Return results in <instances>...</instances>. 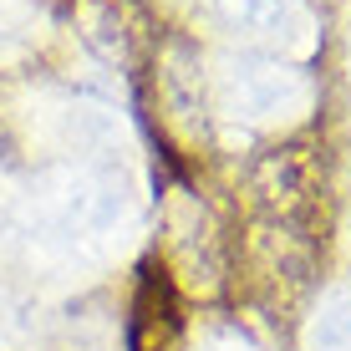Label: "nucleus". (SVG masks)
Wrapping results in <instances>:
<instances>
[{
  "label": "nucleus",
  "mask_w": 351,
  "mask_h": 351,
  "mask_svg": "<svg viewBox=\"0 0 351 351\" xmlns=\"http://www.w3.org/2000/svg\"><path fill=\"white\" fill-rule=\"evenodd\" d=\"M132 351H178V300L158 265L143 270V290L132 306Z\"/></svg>",
  "instance_id": "nucleus-1"
}]
</instances>
